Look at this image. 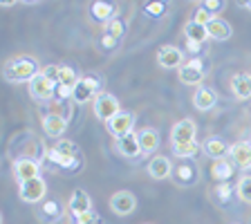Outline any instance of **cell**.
I'll return each mask as SVG.
<instances>
[{
    "instance_id": "37",
    "label": "cell",
    "mask_w": 251,
    "mask_h": 224,
    "mask_svg": "<svg viewBox=\"0 0 251 224\" xmlns=\"http://www.w3.org/2000/svg\"><path fill=\"white\" fill-rule=\"evenodd\" d=\"M186 47H188V52H191V54H198V52H200V47H202V45H200V43H191V41H186Z\"/></svg>"
},
{
    "instance_id": "34",
    "label": "cell",
    "mask_w": 251,
    "mask_h": 224,
    "mask_svg": "<svg viewBox=\"0 0 251 224\" xmlns=\"http://www.w3.org/2000/svg\"><path fill=\"white\" fill-rule=\"evenodd\" d=\"M164 9H166V5L164 2H148L146 5V14H151V16H162L164 14Z\"/></svg>"
},
{
    "instance_id": "5",
    "label": "cell",
    "mask_w": 251,
    "mask_h": 224,
    "mask_svg": "<svg viewBox=\"0 0 251 224\" xmlns=\"http://www.w3.org/2000/svg\"><path fill=\"white\" fill-rule=\"evenodd\" d=\"M110 209H112V213L115 215H130L135 213L137 209V198L130 193V191H117V193H112V198H110Z\"/></svg>"
},
{
    "instance_id": "38",
    "label": "cell",
    "mask_w": 251,
    "mask_h": 224,
    "mask_svg": "<svg viewBox=\"0 0 251 224\" xmlns=\"http://www.w3.org/2000/svg\"><path fill=\"white\" fill-rule=\"evenodd\" d=\"M245 7H247V9H249V11H251V2H245Z\"/></svg>"
},
{
    "instance_id": "4",
    "label": "cell",
    "mask_w": 251,
    "mask_h": 224,
    "mask_svg": "<svg viewBox=\"0 0 251 224\" xmlns=\"http://www.w3.org/2000/svg\"><path fill=\"white\" fill-rule=\"evenodd\" d=\"M105 128H108V132L112 137L121 139V137H126V135H130L132 132V128H135V115L128 112V110H119V112L105 124Z\"/></svg>"
},
{
    "instance_id": "19",
    "label": "cell",
    "mask_w": 251,
    "mask_h": 224,
    "mask_svg": "<svg viewBox=\"0 0 251 224\" xmlns=\"http://www.w3.org/2000/svg\"><path fill=\"white\" fill-rule=\"evenodd\" d=\"M139 137V146H141V155H151V152L157 150L159 146V132L155 128H144V130L137 132Z\"/></svg>"
},
{
    "instance_id": "27",
    "label": "cell",
    "mask_w": 251,
    "mask_h": 224,
    "mask_svg": "<svg viewBox=\"0 0 251 224\" xmlns=\"http://www.w3.org/2000/svg\"><path fill=\"white\" fill-rule=\"evenodd\" d=\"M173 150H175V155L177 157L191 159V157H195L200 152V144L198 141H191V144H182V146H173Z\"/></svg>"
},
{
    "instance_id": "1",
    "label": "cell",
    "mask_w": 251,
    "mask_h": 224,
    "mask_svg": "<svg viewBox=\"0 0 251 224\" xmlns=\"http://www.w3.org/2000/svg\"><path fill=\"white\" fill-rule=\"evenodd\" d=\"M36 74H41L38 72V63L31 56H16L11 61H7L5 68H2V76L9 83H23V81L29 83Z\"/></svg>"
},
{
    "instance_id": "32",
    "label": "cell",
    "mask_w": 251,
    "mask_h": 224,
    "mask_svg": "<svg viewBox=\"0 0 251 224\" xmlns=\"http://www.w3.org/2000/svg\"><path fill=\"white\" fill-rule=\"evenodd\" d=\"M226 2H220V0H204V2H200V7H204L206 11H211V14L215 16V11H222L225 9Z\"/></svg>"
},
{
    "instance_id": "36",
    "label": "cell",
    "mask_w": 251,
    "mask_h": 224,
    "mask_svg": "<svg viewBox=\"0 0 251 224\" xmlns=\"http://www.w3.org/2000/svg\"><path fill=\"white\" fill-rule=\"evenodd\" d=\"M115 41H117V38H112V36H108V34H105L103 41H101V45H103V47H110V50H112V47H115Z\"/></svg>"
},
{
    "instance_id": "20",
    "label": "cell",
    "mask_w": 251,
    "mask_h": 224,
    "mask_svg": "<svg viewBox=\"0 0 251 224\" xmlns=\"http://www.w3.org/2000/svg\"><path fill=\"white\" fill-rule=\"evenodd\" d=\"M231 90L238 99H249L251 97V74L249 72H238L231 78Z\"/></svg>"
},
{
    "instance_id": "17",
    "label": "cell",
    "mask_w": 251,
    "mask_h": 224,
    "mask_svg": "<svg viewBox=\"0 0 251 224\" xmlns=\"http://www.w3.org/2000/svg\"><path fill=\"white\" fill-rule=\"evenodd\" d=\"M117 150H119L124 157H130V159L132 157H139L141 146H139V137H137V132H130V135L117 139Z\"/></svg>"
},
{
    "instance_id": "21",
    "label": "cell",
    "mask_w": 251,
    "mask_h": 224,
    "mask_svg": "<svg viewBox=\"0 0 251 224\" xmlns=\"http://www.w3.org/2000/svg\"><path fill=\"white\" fill-rule=\"evenodd\" d=\"M202 150L206 152L213 162H218V159H225V155L229 152V146H226L220 137H209V139L202 144Z\"/></svg>"
},
{
    "instance_id": "6",
    "label": "cell",
    "mask_w": 251,
    "mask_h": 224,
    "mask_svg": "<svg viewBox=\"0 0 251 224\" xmlns=\"http://www.w3.org/2000/svg\"><path fill=\"white\" fill-rule=\"evenodd\" d=\"M45 193H47V184H45V179L43 177H34V179H29V182H23L21 184V199L23 202H27V204H36V202H41L43 198H45Z\"/></svg>"
},
{
    "instance_id": "7",
    "label": "cell",
    "mask_w": 251,
    "mask_h": 224,
    "mask_svg": "<svg viewBox=\"0 0 251 224\" xmlns=\"http://www.w3.org/2000/svg\"><path fill=\"white\" fill-rule=\"evenodd\" d=\"M99 90H101V85H99V78H94V76H81V81H78V85L74 88V97L72 99L76 101V103H88L90 99H97L99 97Z\"/></svg>"
},
{
    "instance_id": "8",
    "label": "cell",
    "mask_w": 251,
    "mask_h": 224,
    "mask_svg": "<svg viewBox=\"0 0 251 224\" xmlns=\"http://www.w3.org/2000/svg\"><path fill=\"white\" fill-rule=\"evenodd\" d=\"M29 94L36 101H50L56 97V85H54L50 78L43 76V74H36V76L29 81Z\"/></svg>"
},
{
    "instance_id": "33",
    "label": "cell",
    "mask_w": 251,
    "mask_h": 224,
    "mask_svg": "<svg viewBox=\"0 0 251 224\" xmlns=\"http://www.w3.org/2000/svg\"><path fill=\"white\" fill-rule=\"evenodd\" d=\"M215 193H218V198H220V199H229V198H231V193H233V186H231L229 182H220V184H218V188H215Z\"/></svg>"
},
{
    "instance_id": "13",
    "label": "cell",
    "mask_w": 251,
    "mask_h": 224,
    "mask_svg": "<svg viewBox=\"0 0 251 224\" xmlns=\"http://www.w3.org/2000/svg\"><path fill=\"white\" fill-rule=\"evenodd\" d=\"M229 157L231 164L238 168H249L251 166V144L249 141H238L233 146H229Z\"/></svg>"
},
{
    "instance_id": "2",
    "label": "cell",
    "mask_w": 251,
    "mask_h": 224,
    "mask_svg": "<svg viewBox=\"0 0 251 224\" xmlns=\"http://www.w3.org/2000/svg\"><path fill=\"white\" fill-rule=\"evenodd\" d=\"M76 146L74 141L70 139H61L56 141V146L50 150V162H54L56 166H63V168H72L74 162H76Z\"/></svg>"
},
{
    "instance_id": "11",
    "label": "cell",
    "mask_w": 251,
    "mask_h": 224,
    "mask_svg": "<svg viewBox=\"0 0 251 224\" xmlns=\"http://www.w3.org/2000/svg\"><path fill=\"white\" fill-rule=\"evenodd\" d=\"M14 175H16V179H18V184H23V182H29V179H34V177H41L38 175V164L34 162V159H27V157H21V159H16L14 162Z\"/></svg>"
},
{
    "instance_id": "24",
    "label": "cell",
    "mask_w": 251,
    "mask_h": 224,
    "mask_svg": "<svg viewBox=\"0 0 251 224\" xmlns=\"http://www.w3.org/2000/svg\"><path fill=\"white\" fill-rule=\"evenodd\" d=\"M184 36H186V41L200 43V45H202V43L209 38V31H206L204 25H198L195 21H188L186 25H184Z\"/></svg>"
},
{
    "instance_id": "9",
    "label": "cell",
    "mask_w": 251,
    "mask_h": 224,
    "mask_svg": "<svg viewBox=\"0 0 251 224\" xmlns=\"http://www.w3.org/2000/svg\"><path fill=\"white\" fill-rule=\"evenodd\" d=\"M195 132H198V128H195L193 119L177 121V124L173 125V130H171L173 146H182V144H191V141H195Z\"/></svg>"
},
{
    "instance_id": "26",
    "label": "cell",
    "mask_w": 251,
    "mask_h": 224,
    "mask_svg": "<svg viewBox=\"0 0 251 224\" xmlns=\"http://www.w3.org/2000/svg\"><path fill=\"white\" fill-rule=\"evenodd\" d=\"M78 81H81V78L76 76V72H74L72 68H65V65H61V76H58V85L74 90V88L78 85Z\"/></svg>"
},
{
    "instance_id": "29",
    "label": "cell",
    "mask_w": 251,
    "mask_h": 224,
    "mask_svg": "<svg viewBox=\"0 0 251 224\" xmlns=\"http://www.w3.org/2000/svg\"><path fill=\"white\" fill-rule=\"evenodd\" d=\"M238 198L242 199V202L251 204V177H242L240 182H238Z\"/></svg>"
},
{
    "instance_id": "28",
    "label": "cell",
    "mask_w": 251,
    "mask_h": 224,
    "mask_svg": "<svg viewBox=\"0 0 251 224\" xmlns=\"http://www.w3.org/2000/svg\"><path fill=\"white\" fill-rule=\"evenodd\" d=\"M124 31H126V25H124V21H121V18H112V21L105 25V34H108V36H112V38L124 36Z\"/></svg>"
},
{
    "instance_id": "35",
    "label": "cell",
    "mask_w": 251,
    "mask_h": 224,
    "mask_svg": "<svg viewBox=\"0 0 251 224\" xmlns=\"http://www.w3.org/2000/svg\"><path fill=\"white\" fill-rule=\"evenodd\" d=\"M78 224H103L101 222V218L97 213H94V211H90V213H85V215H81V218L76 220Z\"/></svg>"
},
{
    "instance_id": "22",
    "label": "cell",
    "mask_w": 251,
    "mask_h": 224,
    "mask_svg": "<svg viewBox=\"0 0 251 224\" xmlns=\"http://www.w3.org/2000/svg\"><path fill=\"white\" fill-rule=\"evenodd\" d=\"M215 101H218V97H215V92L211 88H198L193 94V105L200 110V112L211 110L215 105Z\"/></svg>"
},
{
    "instance_id": "14",
    "label": "cell",
    "mask_w": 251,
    "mask_h": 224,
    "mask_svg": "<svg viewBox=\"0 0 251 224\" xmlns=\"http://www.w3.org/2000/svg\"><path fill=\"white\" fill-rule=\"evenodd\" d=\"M179 81L184 85H200L204 81V70L200 61H191L179 68Z\"/></svg>"
},
{
    "instance_id": "12",
    "label": "cell",
    "mask_w": 251,
    "mask_h": 224,
    "mask_svg": "<svg viewBox=\"0 0 251 224\" xmlns=\"http://www.w3.org/2000/svg\"><path fill=\"white\" fill-rule=\"evenodd\" d=\"M68 209H70V213L78 220L81 215H85V213L92 211V199H90V195L85 193L83 188H76V191L72 193V198H70Z\"/></svg>"
},
{
    "instance_id": "30",
    "label": "cell",
    "mask_w": 251,
    "mask_h": 224,
    "mask_svg": "<svg viewBox=\"0 0 251 224\" xmlns=\"http://www.w3.org/2000/svg\"><path fill=\"white\" fill-rule=\"evenodd\" d=\"M213 18H215V16L211 14V11H206V9H204V7H198L191 21H195V23H198V25H204V27H206L211 21H213Z\"/></svg>"
},
{
    "instance_id": "18",
    "label": "cell",
    "mask_w": 251,
    "mask_h": 224,
    "mask_svg": "<svg viewBox=\"0 0 251 224\" xmlns=\"http://www.w3.org/2000/svg\"><path fill=\"white\" fill-rule=\"evenodd\" d=\"M206 31H209V38H213V41H229L231 34H233L229 23L225 18H218V16L206 25Z\"/></svg>"
},
{
    "instance_id": "31",
    "label": "cell",
    "mask_w": 251,
    "mask_h": 224,
    "mask_svg": "<svg viewBox=\"0 0 251 224\" xmlns=\"http://www.w3.org/2000/svg\"><path fill=\"white\" fill-rule=\"evenodd\" d=\"M41 74L45 78H50L54 85H58V76H61V65H45V68L41 70Z\"/></svg>"
},
{
    "instance_id": "23",
    "label": "cell",
    "mask_w": 251,
    "mask_h": 224,
    "mask_svg": "<svg viewBox=\"0 0 251 224\" xmlns=\"http://www.w3.org/2000/svg\"><path fill=\"white\" fill-rule=\"evenodd\" d=\"M90 11H92V18H94V21H101V23H105V25H108L112 18H117V16H115V5L103 2V0L94 2V5L90 7Z\"/></svg>"
},
{
    "instance_id": "10",
    "label": "cell",
    "mask_w": 251,
    "mask_h": 224,
    "mask_svg": "<svg viewBox=\"0 0 251 224\" xmlns=\"http://www.w3.org/2000/svg\"><path fill=\"white\" fill-rule=\"evenodd\" d=\"M182 58H184L182 50L175 45H164L162 50L157 52V63H159V68H164V70L179 68V65H182Z\"/></svg>"
},
{
    "instance_id": "39",
    "label": "cell",
    "mask_w": 251,
    "mask_h": 224,
    "mask_svg": "<svg viewBox=\"0 0 251 224\" xmlns=\"http://www.w3.org/2000/svg\"><path fill=\"white\" fill-rule=\"evenodd\" d=\"M235 224H238V222H235Z\"/></svg>"
},
{
    "instance_id": "3",
    "label": "cell",
    "mask_w": 251,
    "mask_h": 224,
    "mask_svg": "<svg viewBox=\"0 0 251 224\" xmlns=\"http://www.w3.org/2000/svg\"><path fill=\"white\" fill-rule=\"evenodd\" d=\"M92 108H94V117L101 119V121H105V124H108V121L121 110L117 97L115 94H110V92H101L99 97L92 101Z\"/></svg>"
},
{
    "instance_id": "16",
    "label": "cell",
    "mask_w": 251,
    "mask_h": 224,
    "mask_svg": "<svg viewBox=\"0 0 251 224\" xmlns=\"http://www.w3.org/2000/svg\"><path fill=\"white\" fill-rule=\"evenodd\" d=\"M171 171H173V164L168 157L164 155H157L151 159V164H148V175H151L152 179H166L171 177Z\"/></svg>"
},
{
    "instance_id": "15",
    "label": "cell",
    "mask_w": 251,
    "mask_h": 224,
    "mask_svg": "<svg viewBox=\"0 0 251 224\" xmlns=\"http://www.w3.org/2000/svg\"><path fill=\"white\" fill-rule=\"evenodd\" d=\"M65 130H68V121H65V117H61V115H45L43 117V132H45L47 137L58 139Z\"/></svg>"
},
{
    "instance_id": "25",
    "label": "cell",
    "mask_w": 251,
    "mask_h": 224,
    "mask_svg": "<svg viewBox=\"0 0 251 224\" xmlns=\"http://www.w3.org/2000/svg\"><path fill=\"white\" fill-rule=\"evenodd\" d=\"M211 175H213L218 182H229V177L233 175V164L229 159H218L211 166Z\"/></svg>"
}]
</instances>
